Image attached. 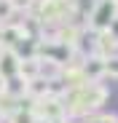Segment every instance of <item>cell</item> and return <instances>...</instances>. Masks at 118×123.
Instances as JSON below:
<instances>
[{"label": "cell", "mask_w": 118, "mask_h": 123, "mask_svg": "<svg viewBox=\"0 0 118 123\" xmlns=\"http://www.w3.org/2000/svg\"><path fill=\"white\" fill-rule=\"evenodd\" d=\"M27 94L35 96V99H46V96H48V80H46V78H32V80H27Z\"/></svg>", "instance_id": "obj_6"}, {"label": "cell", "mask_w": 118, "mask_h": 123, "mask_svg": "<svg viewBox=\"0 0 118 123\" xmlns=\"http://www.w3.org/2000/svg\"><path fill=\"white\" fill-rule=\"evenodd\" d=\"M3 88L11 94V96H16V99H22L24 94H27V80L22 78V75H13L11 80H6L3 83Z\"/></svg>", "instance_id": "obj_5"}, {"label": "cell", "mask_w": 118, "mask_h": 123, "mask_svg": "<svg viewBox=\"0 0 118 123\" xmlns=\"http://www.w3.org/2000/svg\"><path fill=\"white\" fill-rule=\"evenodd\" d=\"M51 123H70V120H67V115H65V118H56V120H51Z\"/></svg>", "instance_id": "obj_11"}, {"label": "cell", "mask_w": 118, "mask_h": 123, "mask_svg": "<svg viewBox=\"0 0 118 123\" xmlns=\"http://www.w3.org/2000/svg\"><path fill=\"white\" fill-rule=\"evenodd\" d=\"M32 123H51V120H48V118H40V115H35V120H32Z\"/></svg>", "instance_id": "obj_10"}, {"label": "cell", "mask_w": 118, "mask_h": 123, "mask_svg": "<svg viewBox=\"0 0 118 123\" xmlns=\"http://www.w3.org/2000/svg\"><path fill=\"white\" fill-rule=\"evenodd\" d=\"M0 48H3V24H0Z\"/></svg>", "instance_id": "obj_12"}, {"label": "cell", "mask_w": 118, "mask_h": 123, "mask_svg": "<svg viewBox=\"0 0 118 123\" xmlns=\"http://www.w3.org/2000/svg\"><path fill=\"white\" fill-rule=\"evenodd\" d=\"M19 75H22L24 80H32V78H40V59H38V56L22 59V62H19Z\"/></svg>", "instance_id": "obj_4"}, {"label": "cell", "mask_w": 118, "mask_h": 123, "mask_svg": "<svg viewBox=\"0 0 118 123\" xmlns=\"http://www.w3.org/2000/svg\"><path fill=\"white\" fill-rule=\"evenodd\" d=\"M19 62H22V56H19L13 48H0V80H11L13 75H19Z\"/></svg>", "instance_id": "obj_2"}, {"label": "cell", "mask_w": 118, "mask_h": 123, "mask_svg": "<svg viewBox=\"0 0 118 123\" xmlns=\"http://www.w3.org/2000/svg\"><path fill=\"white\" fill-rule=\"evenodd\" d=\"M107 75L118 78V56H107Z\"/></svg>", "instance_id": "obj_9"}, {"label": "cell", "mask_w": 118, "mask_h": 123, "mask_svg": "<svg viewBox=\"0 0 118 123\" xmlns=\"http://www.w3.org/2000/svg\"><path fill=\"white\" fill-rule=\"evenodd\" d=\"M13 13H16V8L11 0H0V24H6V19H11Z\"/></svg>", "instance_id": "obj_8"}, {"label": "cell", "mask_w": 118, "mask_h": 123, "mask_svg": "<svg viewBox=\"0 0 118 123\" xmlns=\"http://www.w3.org/2000/svg\"><path fill=\"white\" fill-rule=\"evenodd\" d=\"M81 72L86 80H99L102 75H107V59L99 56V54H91L83 59V64H81Z\"/></svg>", "instance_id": "obj_3"}, {"label": "cell", "mask_w": 118, "mask_h": 123, "mask_svg": "<svg viewBox=\"0 0 118 123\" xmlns=\"http://www.w3.org/2000/svg\"><path fill=\"white\" fill-rule=\"evenodd\" d=\"M118 16V0H97V6L89 13V27L91 32H105L110 30L113 19Z\"/></svg>", "instance_id": "obj_1"}, {"label": "cell", "mask_w": 118, "mask_h": 123, "mask_svg": "<svg viewBox=\"0 0 118 123\" xmlns=\"http://www.w3.org/2000/svg\"><path fill=\"white\" fill-rule=\"evenodd\" d=\"M0 120H3V118H0Z\"/></svg>", "instance_id": "obj_13"}, {"label": "cell", "mask_w": 118, "mask_h": 123, "mask_svg": "<svg viewBox=\"0 0 118 123\" xmlns=\"http://www.w3.org/2000/svg\"><path fill=\"white\" fill-rule=\"evenodd\" d=\"M16 110H19V99H16V96H11L6 88H0V112H3V118L13 115Z\"/></svg>", "instance_id": "obj_7"}]
</instances>
